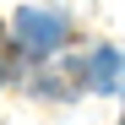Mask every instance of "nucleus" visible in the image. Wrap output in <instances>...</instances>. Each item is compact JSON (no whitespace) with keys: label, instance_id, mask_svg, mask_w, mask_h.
<instances>
[{"label":"nucleus","instance_id":"f03ea898","mask_svg":"<svg viewBox=\"0 0 125 125\" xmlns=\"http://www.w3.org/2000/svg\"><path fill=\"white\" fill-rule=\"evenodd\" d=\"M87 76H93V87H98V93H114V87H120V76H125V60H120L114 49H98V54L87 60Z\"/></svg>","mask_w":125,"mask_h":125},{"label":"nucleus","instance_id":"7ed1b4c3","mask_svg":"<svg viewBox=\"0 0 125 125\" xmlns=\"http://www.w3.org/2000/svg\"><path fill=\"white\" fill-rule=\"evenodd\" d=\"M120 125H125V120H120Z\"/></svg>","mask_w":125,"mask_h":125},{"label":"nucleus","instance_id":"f257e3e1","mask_svg":"<svg viewBox=\"0 0 125 125\" xmlns=\"http://www.w3.org/2000/svg\"><path fill=\"white\" fill-rule=\"evenodd\" d=\"M11 33H16V44H22L27 54H54L60 44H65V22H60L54 11H38V6H22V11H16Z\"/></svg>","mask_w":125,"mask_h":125}]
</instances>
